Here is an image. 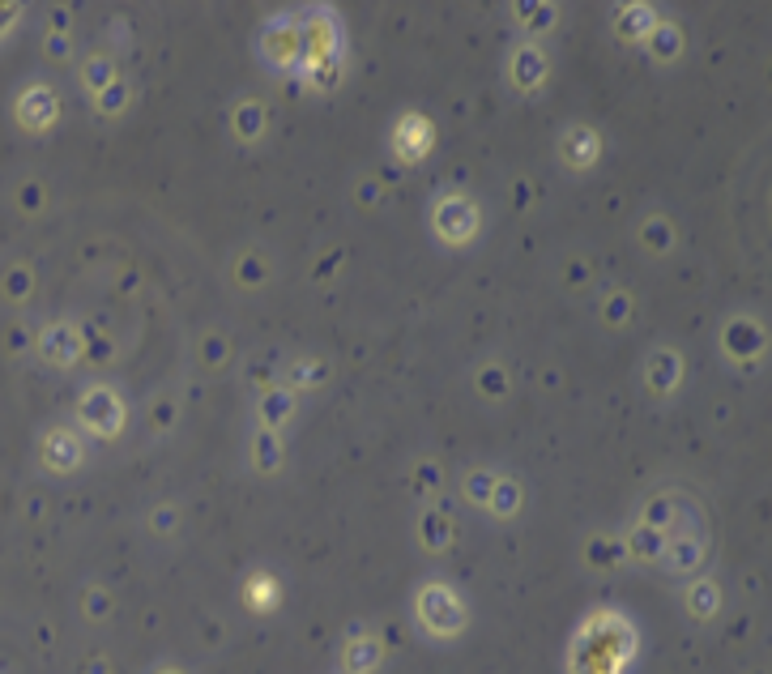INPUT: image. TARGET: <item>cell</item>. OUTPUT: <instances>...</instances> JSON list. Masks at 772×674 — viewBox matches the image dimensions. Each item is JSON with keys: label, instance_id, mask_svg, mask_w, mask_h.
Returning <instances> with one entry per match:
<instances>
[{"label": "cell", "instance_id": "1", "mask_svg": "<svg viewBox=\"0 0 772 674\" xmlns=\"http://www.w3.org/2000/svg\"><path fill=\"white\" fill-rule=\"evenodd\" d=\"M295 18L291 13H282V18H273L261 35V60L269 64L273 73H291V69H303V35L299 26H291Z\"/></svg>", "mask_w": 772, "mask_h": 674}, {"label": "cell", "instance_id": "2", "mask_svg": "<svg viewBox=\"0 0 772 674\" xmlns=\"http://www.w3.org/2000/svg\"><path fill=\"white\" fill-rule=\"evenodd\" d=\"M436 227L444 239H453V244H461V239H470L474 235V210H470V201H444L440 210H436Z\"/></svg>", "mask_w": 772, "mask_h": 674}, {"label": "cell", "instance_id": "3", "mask_svg": "<svg viewBox=\"0 0 772 674\" xmlns=\"http://www.w3.org/2000/svg\"><path fill=\"white\" fill-rule=\"evenodd\" d=\"M542 77H546V56L538 47H517V56H512V82L521 90H534L542 86Z\"/></svg>", "mask_w": 772, "mask_h": 674}, {"label": "cell", "instance_id": "4", "mask_svg": "<svg viewBox=\"0 0 772 674\" xmlns=\"http://www.w3.org/2000/svg\"><path fill=\"white\" fill-rule=\"evenodd\" d=\"M679 355H670V350H657L653 355V367H649V380H653V389L657 393H670L674 384H679Z\"/></svg>", "mask_w": 772, "mask_h": 674}, {"label": "cell", "instance_id": "5", "mask_svg": "<svg viewBox=\"0 0 772 674\" xmlns=\"http://www.w3.org/2000/svg\"><path fill=\"white\" fill-rule=\"evenodd\" d=\"M564 141H568V146H572V141H576V150H564L568 158L576 154V163H572V167H589V163H593V158H598V137H593V133H589V128H585V124H576V128H568V137H564Z\"/></svg>", "mask_w": 772, "mask_h": 674}, {"label": "cell", "instance_id": "6", "mask_svg": "<svg viewBox=\"0 0 772 674\" xmlns=\"http://www.w3.org/2000/svg\"><path fill=\"white\" fill-rule=\"evenodd\" d=\"M653 35H657V56H662V60H666L670 52H674V56H679V30H674L670 22H662V26H653Z\"/></svg>", "mask_w": 772, "mask_h": 674}, {"label": "cell", "instance_id": "7", "mask_svg": "<svg viewBox=\"0 0 772 674\" xmlns=\"http://www.w3.org/2000/svg\"><path fill=\"white\" fill-rule=\"evenodd\" d=\"M691 611H696V615H713V611H717V589H713V585H700L696 593H691Z\"/></svg>", "mask_w": 772, "mask_h": 674}]
</instances>
